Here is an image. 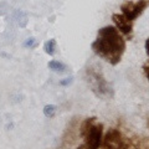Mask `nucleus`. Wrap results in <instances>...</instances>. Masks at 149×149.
Listing matches in <instances>:
<instances>
[{
  "instance_id": "obj_1",
  "label": "nucleus",
  "mask_w": 149,
  "mask_h": 149,
  "mask_svg": "<svg viewBox=\"0 0 149 149\" xmlns=\"http://www.w3.org/2000/svg\"><path fill=\"white\" fill-rule=\"evenodd\" d=\"M92 50L96 55L114 66L122 58L125 41L116 26H104L100 29L98 37L92 44Z\"/></svg>"
},
{
  "instance_id": "obj_2",
  "label": "nucleus",
  "mask_w": 149,
  "mask_h": 149,
  "mask_svg": "<svg viewBox=\"0 0 149 149\" xmlns=\"http://www.w3.org/2000/svg\"><path fill=\"white\" fill-rule=\"evenodd\" d=\"M85 149H100L103 139V125L102 124H93L90 130L86 133Z\"/></svg>"
},
{
  "instance_id": "obj_3",
  "label": "nucleus",
  "mask_w": 149,
  "mask_h": 149,
  "mask_svg": "<svg viewBox=\"0 0 149 149\" xmlns=\"http://www.w3.org/2000/svg\"><path fill=\"white\" fill-rule=\"evenodd\" d=\"M147 8V1L144 0H139L138 3H132V1H127L120 6L122 14L128 19V20L133 21L141 15L143 10Z\"/></svg>"
},
{
  "instance_id": "obj_4",
  "label": "nucleus",
  "mask_w": 149,
  "mask_h": 149,
  "mask_svg": "<svg viewBox=\"0 0 149 149\" xmlns=\"http://www.w3.org/2000/svg\"><path fill=\"white\" fill-rule=\"evenodd\" d=\"M102 141H103L104 149H119L122 147V134L117 129L112 128L107 132L104 139Z\"/></svg>"
},
{
  "instance_id": "obj_5",
  "label": "nucleus",
  "mask_w": 149,
  "mask_h": 149,
  "mask_svg": "<svg viewBox=\"0 0 149 149\" xmlns=\"http://www.w3.org/2000/svg\"><path fill=\"white\" fill-rule=\"evenodd\" d=\"M88 73H91L88 82H91V86L93 88L92 91L97 96H103L106 92H108V85H107V82L104 81L103 77H100L98 73H95L92 71L90 72V70H88Z\"/></svg>"
},
{
  "instance_id": "obj_6",
  "label": "nucleus",
  "mask_w": 149,
  "mask_h": 149,
  "mask_svg": "<svg viewBox=\"0 0 149 149\" xmlns=\"http://www.w3.org/2000/svg\"><path fill=\"white\" fill-rule=\"evenodd\" d=\"M112 20L114 22V26L120 34L123 35H129L133 30L132 21L128 20L123 14H113L112 15Z\"/></svg>"
},
{
  "instance_id": "obj_7",
  "label": "nucleus",
  "mask_w": 149,
  "mask_h": 149,
  "mask_svg": "<svg viewBox=\"0 0 149 149\" xmlns=\"http://www.w3.org/2000/svg\"><path fill=\"white\" fill-rule=\"evenodd\" d=\"M47 66H49L50 70H52V71H55V72H63V71H66V65L62 63V62H60V61H56V60L50 61Z\"/></svg>"
},
{
  "instance_id": "obj_8",
  "label": "nucleus",
  "mask_w": 149,
  "mask_h": 149,
  "mask_svg": "<svg viewBox=\"0 0 149 149\" xmlns=\"http://www.w3.org/2000/svg\"><path fill=\"white\" fill-rule=\"evenodd\" d=\"M44 50H45V52L47 55H50V56L55 55V52H56V41L54 39L46 41L45 45H44Z\"/></svg>"
},
{
  "instance_id": "obj_9",
  "label": "nucleus",
  "mask_w": 149,
  "mask_h": 149,
  "mask_svg": "<svg viewBox=\"0 0 149 149\" xmlns=\"http://www.w3.org/2000/svg\"><path fill=\"white\" fill-rule=\"evenodd\" d=\"M95 120H96L95 117H91V118H87L85 122L82 123V125H81V136H82V137H85V136H86V133L88 132V130H90V128L93 125Z\"/></svg>"
},
{
  "instance_id": "obj_10",
  "label": "nucleus",
  "mask_w": 149,
  "mask_h": 149,
  "mask_svg": "<svg viewBox=\"0 0 149 149\" xmlns=\"http://www.w3.org/2000/svg\"><path fill=\"white\" fill-rule=\"evenodd\" d=\"M56 113V106L55 104H46L44 107V114L47 118H52Z\"/></svg>"
},
{
  "instance_id": "obj_11",
  "label": "nucleus",
  "mask_w": 149,
  "mask_h": 149,
  "mask_svg": "<svg viewBox=\"0 0 149 149\" xmlns=\"http://www.w3.org/2000/svg\"><path fill=\"white\" fill-rule=\"evenodd\" d=\"M35 46V39L34 37H30V39H27L25 42H24V47H26V49H31V47H34Z\"/></svg>"
},
{
  "instance_id": "obj_12",
  "label": "nucleus",
  "mask_w": 149,
  "mask_h": 149,
  "mask_svg": "<svg viewBox=\"0 0 149 149\" xmlns=\"http://www.w3.org/2000/svg\"><path fill=\"white\" fill-rule=\"evenodd\" d=\"M72 83V77H68V78H65V80L60 81V85L61 86H68Z\"/></svg>"
},
{
  "instance_id": "obj_13",
  "label": "nucleus",
  "mask_w": 149,
  "mask_h": 149,
  "mask_svg": "<svg viewBox=\"0 0 149 149\" xmlns=\"http://www.w3.org/2000/svg\"><path fill=\"white\" fill-rule=\"evenodd\" d=\"M143 70H144V73H146V76H147V78H148V81H149V66H144Z\"/></svg>"
},
{
  "instance_id": "obj_14",
  "label": "nucleus",
  "mask_w": 149,
  "mask_h": 149,
  "mask_svg": "<svg viewBox=\"0 0 149 149\" xmlns=\"http://www.w3.org/2000/svg\"><path fill=\"white\" fill-rule=\"evenodd\" d=\"M146 51H147V55L149 56V39H147L146 41Z\"/></svg>"
},
{
  "instance_id": "obj_15",
  "label": "nucleus",
  "mask_w": 149,
  "mask_h": 149,
  "mask_svg": "<svg viewBox=\"0 0 149 149\" xmlns=\"http://www.w3.org/2000/svg\"><path fill=\"white\" fill-rule=\"evenodd\" d=\"M76 149H85V146H80V147H77Z\"/></svg>"
},
{
  "instance_id": "obj_16",
  "label": "nucleus",
  "mask_w": 149,
  "mask_h": 149,
  "mask_svg": "<svg viewBox=\"0 0 149 149\" xmlns=\"http://www.w3.org/2000/svg\"><path fill=\"white\" fill-rule=\"evenodd\" d=\"M148 125H149V118H148Z\"/></svg>"
}]
</instances>
